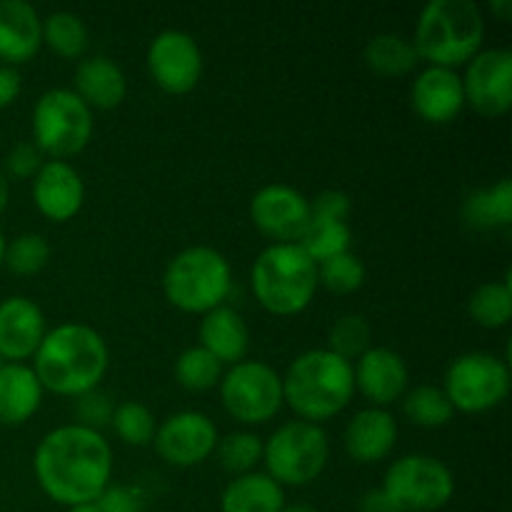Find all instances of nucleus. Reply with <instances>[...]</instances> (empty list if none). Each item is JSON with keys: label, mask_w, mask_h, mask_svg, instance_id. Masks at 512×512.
I'll return each mask as SVG.
<instances>
[{"label": "nucleus", "mask_w": 512, "mask_h": 512, "mask_svg": "<svg viewBox=\"0 0 512 512\" xmlns=\"http://www.w3.org/2000/svg\"><path fill=\"white\" fill-rule=\"evenodd\" d=\"M33 473L40 490L58 505L95 503L113 478V450L98 430L60 425L35 448Z\"/></svg>", "instance_id": "nucleus-1"}, {"label": "nucleus", "mask_w": 512, "mask_h": 512, "mask_svg": "<svg viewBox=\"0 0 512 512\" xmlns=\"http://www.w3.org/2000/svg\"><path fill=\"white\" fill-rule=\"evenodd\" d=\"M110 365L108 343L85 323H63L48 330L33 355V373L43 390L63 398L98 390Z\"/></svg>", "instance_id": "nucleus-2"}, {"label": "nucleus", "mask_w": 512, "mask_h": 512, "mask_svg": "<svg viewBox=\"0 0 512 512\" xmlns=\"http://www.w3.org/2000/svg\"><path fill=\"white\" fill-rule=\"evenodd\" d=\"M355 395L353 363L328 348L305 350L283 375V403L305 423H325L350 405Z\"/></svg>", "instance_id": "nucleus-3"}, {"label": "nucleus", "mask_w": 512, "mask_h": 512, "mask_svg": "<svg viewBox=\"0 0 512 512\" xmlns=\"http://www.w3.org/2000/svg\"><path fill=\"white\" fill-rule=\"evenodd\" d=\"M483 10L473 0H430L418 15L413 48L418 60L455 70L483 50Z\"/></svg>", "instance_id": "nucleus-4"}, {"label": "nucleus", "mask_w": 512, "mask_h": 512, "mask_svg": "<svg viewBox=\"0 0 512 512\" xmlns=\"http://www.w3.org/2000/svg\"><path fill=\"white\" fill-rule=\"evenodd\" d=\"M250 288L270 315H300L318 290V265L298 243H270L250 268Z\"/></svg>", "instance_id": "nucleus-5"}, {"label": "nucleus", "mask_w": 512, "mask_h": 512, "mask_svg": "<svg viewBox=\"0 0 512 512\" xmlns=\"http://www.w3.org/2000/svg\"><path fill=\"white\" fill-rule=\"evenodd\" d=\"M233 290V270L220 250L193 245L175 255L163 273V293L173 308L205 315L220 308Z\"/></svg>", "instance_id": "nucleus-6"}, {"label": "nucleus", "mask_w": 512, "mask_h": 512, "mask_svg": "<svg viewBox=\"0 0 512 512\" xmlns=\"http://www.w3.org/2000/svg\"><path fill=\"white\" fill-rule=\"evenodd\" d=\"M330 458V440L320 425L305 420L283 423L263 443L265 473L280 488H305L323 475Z\"/></svg>", "instance_id": "nucleus-7"}, {"label": "nucleus", "mask_w": 512, "mask_h": 512, "mask_svg": "<svg viewBox=\"0 0 512 512\" xmlns=\"http://www.w3.org/2000/svg\"><path fill=\"white\" fill-rule=\"evenodd\" d=\"M33 143L50 160H65L85 150L93 138V110L70 88L45 90L33 108Z\"/></svg>", "instance_id": "nucleus-8"}, {"label": "nucleus", "mask_w": 512, "mask_h": 512, "mask_svg": "<svg viewBox=\"0 0 512 512\" xmlns=\"http://www.w3.org/2000/svg\"><path fill=\"white\" fill-rule=\"evenodd\" d=\"M383 495L398 512L443 510L455 495L453 470L433 455H405L383 478Z\"/></svg>", "instance_id": "nucleus-9"}, {"label": "nucleus", "mask_w": 512, "mask_h": 512, "mask_svg": "<svg viewBox=\"0 0 512 512\" xmlns=\"http://www.w3.org/2000/svg\"><path fill=\"white\" fill-rule=\"evenodd\" d=\"M220 403L240 425H263L283 408V375L263 360L230 365L218 383Z\"/></svg>", "instance_id": "nucleus-10"}, {"label": "nucleus", "mask_w": 512, "mask_h": 512, "mask_svg": "<svg viewBox=\"0 0 512 512\" xmlns=\"http://www.w3.org/2000/svg\"><path fill=\"white\" fill-rule=\"evenodd\" d=\"M443 393L453 410L460 413H488L498 408L510 393V368L493 353H465L448 365Z\"/></svg>", "instance_id": "nucleus-11"}, {"label": "nucleus", "mask_w": 512, "mask_h": 512, "mask_svg": "<svg viewBox=\"0 0 512 512\" xmlns=\"http://www.w3.org/2000/svg\"><path fill=\"white\" fill-rule=\"evenodd\" d=\"M148 73L160 90L185 95L203 78V53L185 30H163L148 45Z\"/></svg>", "instance_id": "nucleus-12"}, {"label": "nucleus", "mask_w": 512, "mask_h": 512, "mask_svg": "<svg viewBox=\"0 0 512 512\" xmlns=\"http://www.w3.org/2000/svg\"><path fill=\"white\" fill-rule=\"evenodd\" d=\"M465 105L483 118H503L512 108V53L488 48L468 60L463 78Z\"/></svg>", "instance_id": "nucleus-13"}, {"label": "nucleus", "mask_w": 512, "mask_h": 512, "mask_svg": "<svg viewBox=\"0 0 512 512\" xmlns=\"http://www.w3.org/2000/svg\"><path fill=\"white\" fill-rule=\"evenodd\" d=\"M218 428L213 420L198 410H183L155 428V453L173 468H195L203 465L218 445Z\"/></svg>", "instance_id": "nucleus-14"}, {"label": "nucleus", "mask_w": 512, "mask_h": 512, "mask_svg": "<svg viewBox=\"0 0 512 512\" xmlns=\"http://www.w3.org/2000/svg\"><path fill=\"white\" fill-rule=\"evenodd\" d=\"M250 218L265 238L298 243L310 223V200L290 185H265L250 200Z\"/></svg>", "instance_id": "nucleus-15"}, {"label": "nucleus", "mask_w": 512, "mask_h": 512, "mask_svg": "<svg viewBox=\"0 0 512 512\" xmlns=\"http://www.w3.org/2000/svg\"><path fill=\"white\" fill-rule=\"evenodd\" d=\"M355 390L373 403V408H388L408 393L410 370L403 355L390 348H368L353 365Z\"/></svg>", "instance_id": "nucleus-16"}, {"label": "nucleus", "mask_w": 512, "mask_h": 512, "mask_svg": "<svg viewBox=\"0 0 512 512\" xmlns=\"http://www.w3.org/2000/svg\"><path fill=\"white\" fill-rule=\"evenodd\" d=\"M85 183L68 160H45L33 178V203L43 218L68 223L80 213Z\"/></svg>", "instance_id": "nucleus-17"}, {"label": "nucleus", "mask_w": 512, "mask_h": 512, "mask_svg": "<svg viewBox=\"0 0 512 512\" xmlns=\"http://www.w3.org/2000/svg\"><path fill=\"white\" fill-rule=\"evenodd\" d=\"M45 315L25 295H10L0 303V360L23 363L33 358L45 338Z\"/></svg>", "instance_id": "nucleus-18"}, {"label": "nucleus", "mask_w": 512, "mask_h": 512, "mask_svg": "<svg viewBox=\"0 0 512 512\" xmlns=\"http://www.w3.org/2000/svg\"><path fill=\"white\" fill-rule=\"evenodd\" d=\"M410 103H413V110L418 113V118H423L425 123H450L465 108L463 80H460V75L455 70L428 65L413 80Z\"/></svg>", "instance_id": "nucleus-19"}, {"label": "nucleus", "mask_w": 512, "mask_h": 512, "mask_svg": "<svg viewBox=\"0 0 512 512\" xmlns=\"http://www.w3.org/2000/svg\"><path fill=\"white\" fill-rule=\"evenodd\" d=\"M398 443V423L388 408H365L353 415L343 435L348 458L360 465H373L388 458Z\"/></svg>", "instance_id": "nucleus-20"}, {"label": "nucleus", "mask_w": 512, "mask_h": 512, "mask_svg": "<svg viewBox=\"0 0 512 512\" xmlns=\"http://www.w3.org/2000/svg\"><path fill=\"white\" fill-rule=\"evenodd\" d=\"M43 48V20L25 0H0V60L23 65Z\"/></svg>", "instance_id": "nucleus-21"}, {"label": "nucleus", "mask_w": 512, "mask_h": 512, "mask_svg": "<svg viewBox=\"0 0 512 512\" xmlns=\"http://www.w3.org/2000/svg\"><path fill=\"white\" fill-rule=\"evenodd\" d=\"M75 95L90 110L118 108L128 95V78L108 55H88L75 68Z\"/></svg>", "instance_id": "nucleus-22"}, {"label": "nucleus", "mask_w": 512, "mask_h": 512, "mask_svg": "<svg viewBox=\"0 0 512 512\" xmlns=\"http://www.w3.org/2000/svg\"><path fill=\"white\" fill-rule=\"evenodd\" d=\"M200 348L208 350L220 365H235L248 358L250 330L238 310L220 305L200 320Z\"/></svg>", "instance_id": "nucleus-23"}, {"label": "nucleus", "mask_w": 512, "mask_h": 512, "mask_svg": "<svg viewBox=\"0 0 512 512\" xmlns=\"http://www.w3.org/2000/svg\"><path fill=\"white\" fill-rule=\"evenodd\" d=\"M43 385L25 363L0 365V425H23L43 403Z\"/></svg>", "instance_id": "nucleus-24"}, {"label": "nucleus", "mask_w": 512, "mask_h": 512, "mask_svg": "<svg viewBox=\"0 0 512 512\" xmlns=\"http://www.w3.org/2000/svg\"><path fill=\"white\" fill-rule=\"evenodd\" d=\"M285 490L268 473H245L230 480L220 495V512H280Z\"/></svg>", "instance_id": "nucleus-25"}, {"label": "nucleus", "mask_w": 512, "mask_h": 512, "mask_svg": "<svg viewBox=\"0 0 512 512\" xmlns=\"http://www.w3.org/2000/svg\"><path fill=\"white\" fill-rule=\"evenodd\" d=\"M465 223L478 230L510 228L512 223V183L498 180L490 188L473 190L463 203Z\"/></svg>", "instance_id": "nucleus-26"}, {"label": "nucleus", "mask_w": 512, "mask_h": 512, "mask_svg": "<svg viewBox=\"0 0 512 512\" xmlns=\"http://www.w3.org/2000/svg\"><path fill=\"white\" fill-rule=\"evenodd\" d=\"M365 65L380 78H403L418 65L413 43L398 33H378L368 40L363 50Z\"/></svg>", "instance_id": "nucleus-27"}, {"label": "nucleus", "mask_w": 512, "mask_h": 512, "mask_svg": "<svg viewBox=\"0 0 512 512\" xmlns=\"http://www.w3.org/2000/svg\"><path fill=\"white\" fill-rule=\"evenodd\" d=\"M43 45H48L58 58L78 60L88 53L90 35L83 18L70 10H58L43 20Z\"/></svg>", "instance_id": "nucleus-28"}, {"label": "nucleus", "mask_w": 512, "mask_h": 512, "mask_svg": "<svg viewBox=\"0 0 512 512\" xmlns=\"http://www.w3.org/2000/svg\"><path fill=\"white\" fill-rule=\"evenodd\" d=\"M350 243H353V230H350L348 223L313 218V215H310L308 228H305V233L298 240L300 248L308 253V258L315 265L335 258V255L350 253Z\"/></svg>", "instance_id": "nucleus-29"}, {"label": "nucleus", "mask_w": 512, "mask_h": 512, "mask_svg": "<svg viewBox=\"0 0 512 512\" xmlns=\"http://www.w3.org/2000/svg\"><path fill=\"white\" fill-rule=\"evenodd\" d=\"M468 313L480 328H505L512 318V288L508 280L478 285L468 300Z\"/></svg>", "instance_id": "nucleus-30"}, {"label": "nucleus", "mask_w": 512, "mask_h": 512, "mask_svg": "<svg viewBox=\"0 0 512 512\" xmlns=\"http://www.w3.org/2000/svg\"><path fill=\"white\" fill-rule=\"evenodd\" d=\"M403 413L410 423L420 425V428H443L453 420V405H450L448 395L443 388L435 385H418V388L408 390L403 395Z\"/></svg>", "instance_id": "nucleus-31"}, {"label": "nucleus", "mask_w": 512, "mask_h": 512, "mask_svg": "<svg viewBox=\"0 0 512 512\" xmlns=\"http://www.w3.org/2000/svg\"><path fill=\"white\" fill-rule=\"evenodd\" d=\"M220 378H223V365L200 345L183 350L175 360V380L188 393H205V390L218 388Z\"/></svg>", "instance_id": "nucleus-32"}, {"label": "nucleus", "mask_w": 512, "mask_h": 512, "mask_svg": "<svg viewBox=\"0 0 512 512\" xmlns=\"http://www.w3.org/2000/svg\"><path fill=\"white\" fill-rule=\"evenodd\" d=\"M215 455H218V463L223 465V470H228L235 478L255 473L258 463H263V440L248 430H235V433L218 438Z\"/></svg>", "instance_id": "nucleus-33"}, {"label": "nucleus", "mask_w": 512, "mask_h": 512, "mask_svg": "<svg viewBox=\"0 0 512 512\" xmlns=\"http://www.w3.org/2000/svg\"><path fill=\"white\" fill-rule=\"evenodd\" d=\"M370 343H373V328L363 315H340L328 330V350L338 358L348 360V363H353L365 350L373 348Z\"/></svg>", "instance_id": "nucleus-34"}, {"label": "nucleus", "mask_w": 512, "mask_h": 512, "mask_svg": "<svg viewBox=\"0 0 512 512\" xmlns=\"http://www.w3.org/2000/svg\"><path fill=\"white\" fill-rule=\"evenodd\" d=\"M115 435L123 443L133 445V448H143V445L153 443L155 435V415L148 405L138 403V400H125V403L115 405L113 418H110Z\"/></svg>", "instance_id": "nucleus-35"}, {"label": "nucleus", "mask_w": 512, "mask_h": 512, "mask_svg": "<svg viewBox=\"0 0 512 512\" xmlns=\"http://www.w3.org/2000/svg\"><path fill=\"white\" fill-rule=\"evenodd\" d=\"M50 260V243L40 233H23L5 245L3 265L15 275H38Z\"/></svg>", "instance_id": "nucleus-36"}, {"label": "nucleus", "mask_w": 512, "mask_h": 512, "mask_svg": "<svg viewBox=\"0 0 512 512\" xmlns=\"http://www.w3.org/2000/svg\"><path fill=\"white\" fill-rule=\"evenodd\" d=\"M365 265L355 253L335 255L318 265V285L338 295H350L363 288Z\"/></svg>", "instance_id": "nucleus-37"}, {"label": "nucleus", "mask_w": 512, "mask_h": 512, "mask_svg": "<svg viewBox=\"0 0 512 512\" xmlns=\"http://www.w3.org/2000/svg\"><path fill=\"white\" fill-rule=\"evenodd\" d=\"M43 153L38 150L35 143H18L8 150L3 160V173L8 175V180H30L38 175V170L43 168Z\"/></svg>", "instance_id": "nucleus-38"}, {"label": "nucleus", "mask_w": 512, "mask_h": 512, "mask_svg": "<svg viewBox=\"0 0 512 512\" xmlns=\"http://www.w3.org/2000/svg\"><path fill=\"white\" fill-rule=\"evenodd\" d=\"M78 425H85L90 430H98L103 425H110V418H113V400L103 393V390H90V393L80 395L78 398Z\"/></svg>", "instance_id": "nucleus-39"}, {"label": "nucleus", "mask_w": 512, "mask_h": 512, "mask_svg": "<svg viewBox=\"0 0 512 512\" xmlns=\"http://www.w3.org/2000/svg\"><path fill=\"white\" fill-rule=\"evenodd\" d=\"M350 210H353V203H350V198L343 190H323V193H318L310 200V215L313 218L348 223Z\"/></svg>", "instance_id": "nucleus-40"}, {"label": "nucleus", "mask_w": 512, "mask_h": 512, "mask_svg": "<svg viewBox=\"0 0 512 512\" xmlns=\"http://www.w3.org/2000/svg\"><path fill=\"white\" fill-rule=\"evenodd\" d=\"M100 512H140L143 510V498L135 488L128 485H108L95 500Z\"/></svg>", "instance_id": "nucleus-41"}, {"label": "nucleus", "mask_w": 512, "mask_h": 512, "mask_svg": "<svg viewBox=\"0 0 512 512\" xmlns=\"http://www.w3.org/2000/svg\"><path fill=\"white\" fill-rule=\"evenodd\" d=\"M20 90H23V80H20L18 70L0 63V110L10 108L18 100Z\"/></svg>", "instance_id": "nucleus-42"}, {"label": "nucleus", "mask_w": 512, "mask_h": 512, "mask_svg": "<svg viewBox=\"0 0 512 512\" xmlns=\"http://www.w3.org/2000/svg\"><path fill=\"white\" fill-rule=\"evenodd\" d=\"M393 505L388 503V498L383 495V490H370L360 500V512H390Z\"/></svg>", "instance_id": "nucleus-43"}, {"label": "nucleus", "mask_w": 512, "mask_h": 512, "mask_svg": "<svg viewBox=\"0 0 512 512\" xmlns=\"http://www.w3.org/2000/svg\"><path fill=\"white\" fill-rule=\"evenodd\" d=\"M8 203H10V180L8 175L3 173V168H0V215L5 213Z\"/></svg>", "instance_id": "nucleus-44"}, {"label": "nucleus", "mask_w": 512, "mask_h": 512, "mask_svg": "<svg viewBox=\"0 0 512 512\" xmlns=\"http://www.w3.org/2000/svg\"><path fill=\"white\" fill-rule=\"evenodd\" d=\"M490 10L498 13L503 20H508L512 15V3L510 0H493V3H490Z\"/></svg>", "instance_id": "nucleus-45"}, {"label": "nucleus", "mask_w": 512, "mask_h": 512, "mask_svg": "<svg viewBox=\"0 0 512 512\" xmlns=\"http://www.w3.org/2000/svg\"><path fill=\"white\" fill-rule=\"evenodd\" d=\"M280 512H320V510H315L313 505H308V503H293V505L285 503V508Z\"/></svg>", "instance_id": "nucleus-46"}, {"label": "nucleus", "mask_w": 512, "mask_h": 512, "mask_svg": "<svg viewBox=\"0 0 512 512\" xmlns=\"http://www.w3.org/2000/svg\"><path fill=\"white\" fill-rule=\"evenodd\" d=\"M68 512H100L95 503H85V505H75V508H68Z\"/></svg>", "instance_id": "nucleus-47"}, {"label": "nucleus", "mask_w": 512, "mask_h": 512, "mask_svg": "<svg viewBox=\"0 0 512 512\" xmlns=\"http://www.w3.org/2000/svg\"><path fill=\"white\" fill-rule=\"evenodd\" d=\"M5 238H3V233H0V265H3V258H5Z\"/></svg>", "instance_id": "nucleus-48"}, {"label": "nucleus", "mask_w": 512, "mask_h": 512, "mask_svg": "<svg viewBox=\"0 0 512 512\" xmlns=\"http://www.w3.org/2000/svg\"><path fill=\"white\" fill-rule=\"evenodd\" d=\"M390 512H398V510H390Z\"/></svg>", "instance_id": "nucleus-49"}, {"label": "nucleus", "mask_w": 512, "mask_h": 512, "mask_svg": "<svg viewBox=\"0 0 512 512\" xmlns=\"http://www.w3.org/2000/svg\"><path fill=\"white\" fill-rule=\"evenodd\" d=\"M0 365H3V360H0Z\"/></svg>", "instance_id": "nucleus-50"}]
</instances>
